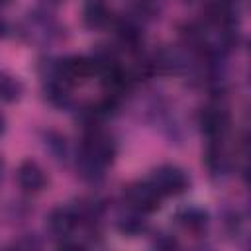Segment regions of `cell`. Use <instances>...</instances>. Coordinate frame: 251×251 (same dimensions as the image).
Masks as SVG:
<instances>
[{
  "label": "cell",
  "instance_id": "cell-1",
  "mask_svg": "<svg viewBox=\"0 0 251 251\" xmlns=\"http://www.w3.org/2000/svg\"><path fill=\"white\" fill-rule=\"evenodd\" d=\"M159 194H180L188 186V176L178 169V167H161L153 173L149 180Z\"/></svg>",
  "mask_w": 251,
  "mask_h": 251
},
{
  "label": "cell",
  "instance_id": "cell-2",
  "mask_svg": "<svg viewBox=\"0 0 251 251\" xmlns=\"http://www.w3.org/2000/svg\"><path fill=\"white\" fill-rule=\"evenodd\" d=\"M126 200L133 210L145 214V212H153V210L159 208L161 194L151 182H137V184L127 188Z\"/></svg>",
  "mask_w": 251,
  "mask_h": 251
},
{
  "label": "cell",
  "instance_id": "cell-3",
  "mask_svg": "<svg viewBox=\"0 0 251 251\" xmlns=\"http://www.w3.org/2000/svg\"><path fill=\"white\" fill-rule=\"evenodd\" d=\"M94 61L86 57H67L59 63V78L65 84H76L86 80L94 73Z\"/></svg>",
  "mask_w": 251,
  "mask_h": 251
},
{
  "label": "cell",
  "instance_id": "cell-4",
  "mask_svg": "<svg viewBox=\"0 0 251 251\" xmlns=\"http://www.w3.org/2000/svg\"><path fill=\"white\" fill-rule=\"evenodd\" d=\"M18 184L25 190V192H37L45 186V175L41 171V167L35 163V161H24L20 167H18Z\"/></svg>",
  "mask_w": 251,
  "mask_h": 251
},
{
  "label": "cell",
  "instance_id": "cell-5",
  "mask_svg": "<svg viewBox=\"0 0 251 251\" xmlns=\"http://www.w3.org/2000/svg\"><path fill=\"white\" fill-rule=\"evenodd\" d=\"M75 224H76V216L69 208H63V206L53 208L49 212V216H47V226H49V229L55 235H67V233H71L73 227H75Z\"/></svg>",
  "mask_w": 251,
  "mask_h": 251
},
{
  "label": "cell",
  "instance_id": "cell-6",
  "mask_svg": "<svg viewBox=\"0 0 251 251\" xmlns=\"http://www.w3.org/2000/svg\"><path fill=\"white\" fill-rule=\"evenodd\" d=\"M108 8L100 0H88L84 4V22L90 27H102L108 22Z\"/></svg>",
  "mask_w": 251,
  "mask_h": 251
},
{
  "label": "cell",
  "instance_id": "cell-7",
  "mask_svg": "<svg viewBox=\"0 0 251 251\" xmlns=\"http://www.w3.org/2000/svg\"><path fill=\"white\" fill-rule=\"evenodd\" d=\"M200 124H202V129L208 133V135H218L224 131L226 127V116L218 110H204L202 112V118H200Z\"/></svg>",
  "mask_w": 251,
  "mask_h": 251
},
{
  "label": "cell",
  "instance_id": "cell-8",
  "mask_svg": "<svg viewBox=\"0 0 251 251\" xmlns=\"http://www.w3.org/2000/svg\"><path fill=\"white\" fill-rule=\"evenodd\" d=\"M206 218H208L206 212H202V210H198V208H188V210L180 212V216H178L180 224H182L186 229H192V231L202 229V227L206 226Z\"/></svg>",
  "mask_w": 251,
  "mask_h": 251
},
{
  "label": "cell",
  "instance_id": "cell-9",
  "mask_svg": "<svg viewBox=\"0 0 251 251\" xmlns=\"http://www.w3.org/2000/svg\"><path fill=\"white\" fill-rule=\"evenodd\" d=\"M20 82L10 76H0V98L4 100H16L20 96Z\"/></svg>",
  "mask_w": 251,
  "mask_h": 251
},
{
  "label": "cell",
  "instance_id": "cell-10",
  "mask_svg": "<svg viewBox=\"0 0 251 251\" xmlns=\"http://www.w3.org/2000/svg\"><path fill=\"white\" fill-rule=\"evenodd\" d=\"M120 229L126 233H137L143 229V222H139L135 216H129V218H124V222L120 224Z\"/></svg>",
  "mask_w": 251,
  "mask_h": 251
},
{
  "label": "cell",
  "instance_id": "cell-11",
  "mask_svg": "<svg viewBox=\"0 0 251 251\" xmlns=\"http://www.w3.org/2000/svg\"><path fill=\"white\" fill-rule=\"evenodd\" d=\"M2 167H4V165H2V159H0V175H2Z\"/></svg>",
  "mask_w": 251,
  "mask_h": 251
},
{
  "label": "cell",
  "instance_id": "cell-12",
  "mask_svg": "<svg viewBox=\"0 0 251 251\" xmlns=\"http://www.w3.org/2000/svg\"><path fill=\"white\" fill-rule=\"evenodd\" d=\"M0 131H2V118H0Z\"/></svg>",
  "mask_w": 251,
  "mask_h": 251
},
{
  "label": "cell",
  "instance_id": "cell-13",
  "mask_svg": "<svg viewBox=\"0 0 251 251\" xmlns=\"http://www.w3.org/2000/svg\"><path fill=\"white\" fill-rule=\"evenodd\" d=\"M6 2H8V0H0V4H6Z\"/></svg>",
  "mask_w": 251,
  "mask_h": 251
}]
</instances>
